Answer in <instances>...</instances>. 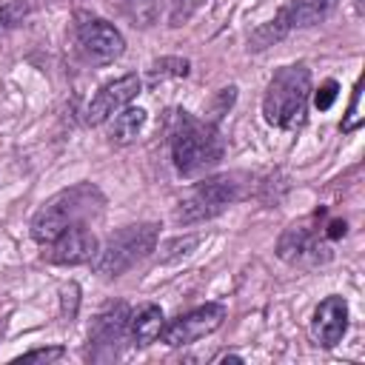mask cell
<instances>
[{
  "label": "cell",
  "mask_w": 365,
  "mask_h": 365,
  "mask_svg": "<svg viewBox=\"0 0 365 365\" xmlns=\"http://www.w3.org/2000/svg\"><path fill=\"white\" fill-rule=\"evenodd\" d=\"M319 214L322 211L285 228V234L277 242L279 259H285L291 265H317V262L331 259V240L325 237V231L319 225Z\"/></svg>",
  "instance_id": "6"
},
{
  "label": "cell",
  "mask_w": 365,
  "mask_h": 365,
  "mask_svg": "<svg viewBox=\"0 0 365 365\" xmlns=\"http://www.w3.org/2000/svg\"><path fill=\"white\" fill-rule=\"evenodd\" d=\"M103 194L97 185L91 182H77L71 188H63L60 194H54L51 200H46L40 205V211L31 220V237L46 245L51 242L63 228L86 222L88 217H97L103 211Z\"/></svg>",
  "instance_id": "3"
},
{
  "label": "cell",
  "mask_w": 365,
  "mask_h": 365,
  "mask_svg": "<svg viewBox=\"0 0 365 365\" xmlns=\"http://www.w3.org/2000/svg\"><path fill=\"white\" fill-rule=\"evenodd\" d=\"M288 31H294V26H291V20H288V11H285V6L277 11V17L274 20H268L265 26H259L254 34H251V40H248V48H254V51H259V48H268V46H274L277 40H282Z\"/></svg>",
  "instance_id": "16"
},
{
  "label": "cell",
  "mask_w": 365,
  "mask_h": 365,
  "mask_svg": "<svg viewBox=\"0 0 365 365\" xmlns=\"http://www.w3.org/2000/svg\"><path fill=\"white\" fill-rule=\"evenodd\" d=\"M140 94V77L137 74H123L106 86H100V91L91 97L88 111H86V123L88 125H100L106 123L111 114H117L120 108H125L134 97Z\"/></svg>",
  "instance_id": "11"
},
{
  "label": "cell",
  "mask_w": 365,
  "mask_h": 365,
  "mask_svg": "<svg viewBox=\"0 0 365 365\" xmlns=\"http://www.w3.org/2000/svg\"><path fill=\"white\" fill-rule=\"evenodd\" d=\"M145 120H148V114H145V108H140V106H125V108H120L117 114H111L108 140H111L114 145H128V143H134V140L140 137Z\"/></svg>",
  "instance_id": "14"
},
{
  "label": "cell",
  "mask_w": 365,
  "mask_h": 365,
  "mask_svg": "<svg viewBox=\"0 0 365 365\" xmlns=\"http://www.w3.org/2000/svg\"><path fill=\"white\" fill-rule=\"evenodd\" d=\"M225 319V308L220 302H208V305H200L188 314H180L177 319H171L160 339L171 348H180V345H191V342H200L202 336L214 334Z\"/></svg>",
  "instance_id": "9"
},
{
  "label": "cell",
  "mask_w": 365,
  "mask_h": 365,
  "mask_svg": "<svg viewBox=\"0 0 365 365\" xmlns=\"http://www.w3.org/2000/svg\"><path fill=\"white\" fill-rule=\"evenodd\" d=\"M225 154L222 134L214 123L194 120L188 111H174L171 117V157L182 177H197L214 168Z\"/></svg>",
  "instance_id": "1"
},
{
  "label": "cell",
  "mask_w": 365,
  "mask_h": 365,
  "mask_svg": "<svg viewBox=\"0 0 365 365\" xmlns=\"http://www.w3.org/2000/svg\"><path fill=\"white\" fill-rule=\"evenodd\" d=\"M163 328H165V317H163L160 305H154V302L140 305V308L128 317V339H131L137 348H145V345L157 342L160 334H163Z\"/></svg>",
  "instance_id": "13"
},
{
  "label": "cell",
  "mask_w": 365,
  "mask_h": 365,
  "mask_svg": "<svg viewBox=\"0 0 365 365\" xmlns=\"http://www.w3.org/2000/svg\"><path fill=\"white\" fill-rule=\"evenodd\" d=\"M0 336H3V322H0Z\"/></svg>",
  "instance_id": "24"
},
{
  "label": "cell",
  "mask_w": 365,
  "mask_h": 365,
  "mask_svg": "<svg viewBox=\"0 0 365 365\" xmlns=\"http://www.w3.org/2000/svg\"><path fill=\"white\" fill-rule=\"evenodd\" d=\"M74 37H77V46H80L83 57L94 66H108L125 51L123 34L108 20L86 14V11H80L74 17Z\"/></svg>",
  "instance_id": "7"
},
{
  "label": "cell",
  "mask_w": 365,
  "mask_h": 365,
  "mask_svg": "<svg viewBox=\"0 0 365 365\" xmlns=\"http://www.w3.org/2000/svg\"><path fill=\"white\" fill-rule=\"evenodd\" d=\"M63 356V348L54 345V348H37V351H29L23 356H17V362H51V359H60Z\"/></svg>",
  "instance_id": "21"
},
{
  "label": "cell",
  "mask_w": 365,
  "mask_h": 365,
  "mask_svg": "<svg viewBox=\"0 0 365 365\" xmlns=\"http://www.w3.org/2000/svg\"><path fill=\"white\" fill-rule=\"evenodd\" d=\"M334 6H336V0H291V3H285V11H288V20L294 29H305V26L325 20Z\"/></svg>",
  "instance_id": "15"
},
{
  "label": "cell",
  "mask_w": 365,
  "mask_h": 365,
  "mask_svg": "<svg viewBox=\"0 0 365 365\" xmlns=\"http://www.w3.org/2000/svg\"><path fill=\"white\" fill-rule=\"evenodd\" d=\"M336 91H339V86H336V80H325L319 88H317V97H314V103H317V108L319 111H325V108H331V103L336 100Z\"/></svg>",
  "instance_id": "20"
},
{
  "label": "cell",
  "mask_w": 365,
  "mask_h": 365,
  "mask_svg": "<svg viewBox=\"0 0 365 365\" xmlns=\"http://www.w3.org/2000/svg\"><path fill=\"white\" fill-rule=\"evenodd\" d=\"M217 362H242V359H240V356H234V354H225V356H220Z\"/></svg>",
  "instance_id": "23"
},
{
  "label": "cell",
  "mask_w": 365,
  "mask_h": 365,
  "mask_svg": "<svg viewBox=\"0 0 365 365\" xmlns=\"http://www.w3.org/2000/svg\"><path fill=\"white\" fill-rule=\"evenodd\" d=\"M148 74H151V80H157V77H185V74H188V60H182V57H163V60H154Z\"/></svg>",
  "instance_id": "17"
},
{
  "label": "cell",
  "mask_w": 365,
  "mask_h": 365,
  "mask_svg": "<svg viewBox=\"0 0 365 365\" xmlns=\"http://www.w3.org/2000/svg\"><path fill=\"white\" fill-rule=\"evenodd\" d=\"M308 100H311V71L305 63H291L277 68V74L271 77L262 97V114L271 125L282 131H297L308 120Z\"/></svg>",
  "instance_id": "2"
},
{
  "label": "cell",
  "mask_w": 365,
  "mask_h": 365,
  "mask_svg": "<svg viewBox=\"0 0 365 365\" xmlns=\"http://www.w3.org/2000/svg\"><path fill=\"white\" fill-rule=\"evenodd\" d=\"M362 125V80H356V86H354V97H351V106H348V114H345V120H342V131L345 134H351V131H356Z\"/></svg>",
  "instance_id": "18"
},
{
  "label": "cell",
  "mask_w": 365,
  "mask_h": 365,
  "mask_svg": "<svg viewBox=\"0 0 365 365\" xmlns=\"http://www.w3.org/2000/svg\"><path fill=\"white\" fill-rule=\"evenodd\" d=\"M345 331H348V302L339 294H331L317 305L314 319H311V334L317 345L334 348L345 336Z\"/></svg>",
  "instance_id": "12"
},
{
  "label": "cell",
  "mask_w": 365,
  "mask_h": 365,
  "mask_svg": "<svg viewBox=\"0 0 365 365\" xmlns=\"http://www.w3.org/2000/svg\"><path fill=\"white\" fill-rule=\"evenodd\" d=\"M157 245V225L154 222H137V225H125L117 234H111L106 240L103 248H97L94 254V271L100 277H120L125 274L131 265H137L140 259H145Z\"/></svg>",
  "instance_id": "4"
},
{
  "label": "cell",
  "mask_w": 365,
  "mask_h": 365,
  "mask_svg": "<svg viewBox=\"0 0 365 365\" xmlns=\"http://www.w3.org/2000/svg\"><path fill=\"white\" fill-rule=\"evenodd\" d=\"M125 6L134 14V20H140L143 26H148V20H154L157 14V0H125Z\"/></svg>",
  "instance_id": "19"
},
{
  "label": "cell",
  "mask_w": 365,
  "mask_h": 365,
  "mask_svg": "<svg viewBox=\"0 0 365 365\" xmlns=\"http://www.w3.org/2000/svg\"><path fill=\"white\" fill-rule=\"evenodd\" d=\"M43 259L54 262V265H83V262H91L94 254H97V237L86 228V222H77V225H68L63 228L51 242L43 245Z\"/></svg>",
  "instance_id": "10"
},
{
  "label": "cell",
  "mask_w": 365,
  "mask_h": 365,
  "mask_svg": "<svg viewBox=\"0 0 365 365\" xmlns=\"http://www.w3.org/2000/svg\"><path fill=\"white\" fill-rule=\"evenodd\" d=\"M191 9H194V0H171V14H168L171 26H182V20H188Z\"/></svg>",
  "instance_id": "22"
},
{
  "label": "cell",
  "mask_w": 365,
  "mask_h": 365,
  "mask_svg": "<svg viewBox=\"0 0 365 365\" xmlns=\"http://www.w3.org/2000/svg\"><path fill=\"white\" fill-rule=\"evenodd\" d=\"M128 305L125 302H108L97 311L88 328V359H111L120 351V342L128 336Z\"/></svg>",
  "instance_id": "8"
},
{
  "label": "cell",
  "mask_w": 365,
  "mask_h": 365,
  "mask_svg": "<svg viewBox=\"0 0 365 365\" xmlns=\"http://www.w3.org/2000/svg\"><path fill=\"white\" fill-rule=\"evenodd\" d=\"M242 197H245V185L240 182V174L208 177V180L197 182L188 197H182V200L177 202V208H174V222L191 225V222L211 220V217L222 214L228 205H234V202L242 200Z\"/></svg>",
  "instance_id": "5"
}]
</instances>
